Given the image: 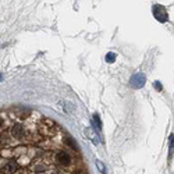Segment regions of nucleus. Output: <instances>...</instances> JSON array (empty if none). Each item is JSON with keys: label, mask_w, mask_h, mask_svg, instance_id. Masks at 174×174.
<instances>
[{"label": "nucleus", "mask_w": 174, "mask_h": 174, "mask_svg": "<svg viewBox=\"0 0 174 174\" xmlns=\"http://www.w3.org/2000/svg\"><path fill=\"white\" fill-rule=\"evenodd\" d=\"M153 16L158 21H160V23H166L169 18L167 16V11L163 9V6H160V4H156V6H153Z\"/></svg>", "instance_id": "f03ea898"}, {"label": "nucleus", "mask_w": 174, "mask_h": 174, "mask_svg": "<svg viewBox=\"0 0 174 174\" xmlns=\"http://www.w3.org/2000/svg\"><path fill=\"white\" fill-rule=\"evenodd\" d=\"M155 86H156V89H158V91H162V85H160V82H156V84H155Z\"/></svg>", "instance_id": "f8f14e48"}, {"label": "nucleus", "mask_w": 174, "mask_h": 174, "mask_svg": "<svg viewBox=\"0 0 174 174\" xmlns=\"http://www.w3.org/2000/svg\"><path fill=\"white\" fill-rule=\"evenodd\" d=\"M173 149H174V134L171 135V138H170V158H171V155H173Z\"/></svg>", "instance_id": "9b49d317"}, {"label": "nucleus", "mask_w": 174, "mask_h": 174, "mask_svg": "<svg viewBox=\"0 0 174 174\" xmlns=\"http://www.w3.org/2000/svg\"><path fill=\"white\" fill-rule=\"evenodd\" d=\"M2 124H3V120H2V118H0V125H2Z\"/></svg>", "instance_id": "ddd939ff"}, {"label": "nucleus", "mask_w": 174, "mask_h": 174, "mask_svg": "<svg viewBox=\"0 0 174 174\" xmlns=\"http://www.w3.org/2000/svg\"><path fill=\"white\" fill-rule=\"evenodd\" d=\"M2 79H3V75H2V74H0V81H2Z\"/></svg>", "instance_id": "4468645a"}, {"label": "nucleus", "mask_w": 174, "mask_h": 174, "mask_svg": "<svg viewBox=\"0 0 174 174\" xmlns=\"http://www.w3.org/2000/svg\"><path fill=\"white\" fill-rule=\"evenodd\" d=\"M11 132H13V135L16 138H23L24 137V127L21 124H16L13 127V130H11Z\"/></svg>", "instance_id": "423d86ee"}, {"label": "nucleus", "mask_w": 174, "mask_h": 174, "mask_svg": "<svg viewBox=\"0 0 174 174\" xmlns=\"http://www.w3.org/2000/svg\"><path fill=\"white\" fill-rule=\"evenodd\" d=\"M93 121L96 123L98 128H102V121H100V117H99L98 113H95V114H93Z\"/></svg>", "instance_id": "1a4fd4ad"}, {"label": "nucleus", "mask_w": 174, "mask_h": 174, "mask_svg": "<svg viewBox=\"0 0 174 174\" xmlns=\"http://www.w3.org/2000/svg\"><path fill=\"white\" fill-rule=\"evenodd\" d=\"M56 159H57V163L61 164V166H68V164L71 163V158H70L68 153H66V152H60V153H57Z\"/></svg>", "instance_id": "7ed1b4c3"}, {"label": "nucleus", "mask_w": 174, "mask_h": 174, "mask_svg": "<svg viewBox=\"0 0 174 174\" xmlns=\"http://www.w3.org/2000/svg\"><path fill=\"white\" fill-rule=\"evenodd\" d=\"M145 81H146V77H145V74H142V72H137V74H134V75H132L130 84H131L132 88L141 89L142 86L145 85Z\"/></svg>", "instance_id": "f257e3e1"}, {"label": "nucleus", "mask_w": 174, "mask_h": 174, "mask_svg": "<svg viewBox=\"0 0 174 174\" xmlns=\"http://www.w3.org/2000/svg\"><path fill=\"white\" fill-rule=\"evenodd\" d=\"M66 144H68L70 146H71V148H75L77 149V144L74 141H72L71 138H66Z\"/></svg>", "instance_id": "9d476101"}, {"label": "nucleus", "mask_w": 174, "mask_h": 174, "mask_svg": "<svg viewBox=\"0 0 174 174\" xmlns=\"http://www.w3.org/2000/svg\"><path fill=\"white\" fill-rule=\"evenodd\" d=\"M96 166H98L99 171H100L102 174H105V173H106V167H105V164H103L100 160H96Z\"/></svg>", "instance_id": "0eeeda50"}, {"label": "nucleus", "mask_w": 174, "mask_h": 174, "mask_svg": "<svg viewBox=\"0 0 174 174\" xmlns=\"http://www.w3.org/2000/svg\"><path fill=\"white\" fill-rule=\"evenodd\" d=\"M84 134H85V137H86V138H88L91 142H92L93 145H98V144H99L98 135H96V132L93 131L92 128H85V130H84Z\"/></svg>", "instance_id": "20e7f679"}, {"label": "nucleus", "mask_w": 174, "mask_h": 174, "mask_svg": "<svg viewBox=\"0 0 174 174\" xmlns=\"http://www.w3.org/2000/svg\"><path fill=\"white\" fill-rule=\"evenodd\" d=\"M56 174H59V173H56Z\"/></svg>", "instance_id": "2eb2a0df"}, {"label": "nucleus", "mask_w": 174, "mask_h": 174, "mask_svg": "<svg viewBox=\"0 0 174 174\" xmlns=\"http://www.w3.org/2000/svg\"><path fill=\"white\" fill-rule=\"evenodd\" d=\"M114 60H116L114 53H107V54H106V61L107 63H114Z\"/></svg>", "instance_id": "6e6552de"}, {"label": "nucleus", "mask_w": 174, "mask_h": 174, "mask_svg": "<svg viewBox=\"0 0 174 174\" xmlns=\"http://www.w3.org/2000/svg\"><path fill=\"white\" fill-rule=\"evenodd\" d=\"M16 170H17V163L14 160L7 162V163L4 164V167H3V171L6 174H13Z\"/></svg>", "instance_id": "39448f33"}]
</instances>
